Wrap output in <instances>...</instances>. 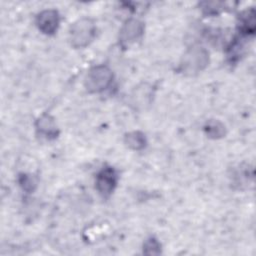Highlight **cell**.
Returning <instances> with one entry per match:
<instances>
[{
	"label": "cell",
	"instance_id": "8fae6325",
	"mask_svg": "<svg viewBox=\"0 0 256 256\" xmlns=\"http://www.w3.org/2000/svg\"><path fill=\"white\" fill-rule=\"evenodd\" d=\"M159 247H160V245H159V243H158L156 240H154V239H149V240L145 243V245H144V250H145V253H146L148 250H150V251L148 252V254H158V253H160Z\"/></svg>",
	"mask_w": 256,
	"mask_h": 256
},
{
	"label": "cell",
	"instance_id": "277c9868",
	"mask_svg": "<svg viewBox=\"0 0 256 256\" xmlns=\"http://www.w3.org/2000/svg\"><path fill=\"white\" fill-rule=\"evenodd\" d=\"M143 23L138 19L127 20L120 29L119 41L121 45L128 46L135 42L143 33Z\"/></svg>",
	"mask_w": 256,
	"mask_h": 256
},
{
	"label": "cell",
	"instance_id": "30bf717a",
	"mask_svg": "<svg viewBox=\"0 0 256 256\" xmlns=\"http://www.w3.org/2000/svg\"><path fill=\"white\" fill-rule=\"evenodd\" d=\"M225 127L218 121H211L208 123L207 127L205 128L207 131V134L210 137L213 138H218L222 137L225 134Z\"/></svg>",
	"mask_w": 256,
	"mask_h": 256
},
{
	"label": "cell",
	"instance_id": "9c48e42d",
	"mask_svg": "<svg viewBox=\"0 0 256 256\" xmlns=\"http://www.w3.org/2000/svg\"><path fill=\"white\" fill-rule=\"evenodd\" d=\"M125 143L128 147L134 150H140L145 146L146 140L142 133L138 131H134L131 133H128L125 136Z\"/></svg>",
	"mask_w": 256,
	"mask_h": 256
},
{
	"label": "cell",
	"instance_id": "6da1fadb",
	"mask_svg": "<svg viewBox=\"0 0 256 256\" xmlns=\"http://www.w3.org/2000/svg\"><path fill=\"white\" fill-rule=\"evenodd\" d=\"M209 63V53L200 46L189 48L183 55L179 69L188 76H193L201 72Z\"/></svg>",
	"mask_w": 256,
	"mask_h": 256
},
{
	"label": "cell",
	"instance_id": "ba28073f",
	"mask_svg": "<svg viewBox=\"0 0 256 256\" xmlns=\"http://www.w3.org/2000/svg\"><path fill=\"white\" fill-rule=\"evenodd\" d=\"M37 129L45 134L47 137L54 136L56 134V125L53 119L47 114H43L37 120Z\"/></svg>",
	"mask_w": 256,
	"mask_h": 256
},
{
	"label": "cell",
	"instance_id": "3957f363",
	"mask_svg": "<svg viewBox=\"0 0 256 256\" xmlns=\"http://www.w3.org/2000/svg\"><path fill=\"white\" fill-rule=\"evenodd\" d=\"M113 79L111 69L105 65H97L89 70L85 77V88L91 93L102 92L107 89Z\"/></svg>",
	"mask_w": 256,
	"mask_h": 256
},
{
	"label": "cell",
	"instance_id": "7a4b0ae2",
	"mask_svg": "<svg viewBox=\"0 0 256 256\" xmlns=\"http://www.w3.org/2000/svg\"><path fill=\"white\" fill-rule=\"evenodd\" d=\"M96 35V25L90 18H81L74 22L70 28L69 40L74 48L88 46Z\"/></svg>",
	"mask_w": 256,
	"mask_h": 256
},
{
	"label": "cell",
	"instance_id": "8992f818",
	"mask_svg": "<svg viewBox=\"0 0 256 256\" xmlns=\"http://www.w3.org/2000/svg\"><path fill=\"white\" fill-rule=\"evenodd\" d=\"M117 183L116 173L112 168L103 169L96 178V188L103 195L110 194Z\"/></svg>",
	"mask_w": 256,
	"mask_h": 256
},
{
	"label": "cell",
	"instance_id": "5b68a950",
	"mask_svg": "<svg viewBox=\"0 0 256 256\" xmlns=\"http://www.w3.org/2000/svg\"><path fill=\"white\" fill-rule=\"evenodd\" d=\"M37 26L40 31L45 34H53L59 25V15L55 10L42 11L36 20Z\"/></svg>",
	"mask_w": 256,
	"mask_h": 256
},
{
	"label": "cell",
	"instance_id": "52a82bcc",
	"mask_svg": "<svg viewBox=\"0 0 256 256\" xmlns=\"http://www.w3.org/2000/svg\"><path fill=\"white\" fill-rule=\"evenodd\" d=\"M152 99V89L148 84L143 83L134 89L131 94V103L136 108H143L150 104Z\"/></svg>",
	"mask_w": 256,
	"mask_h": 256
}]
</instances>
